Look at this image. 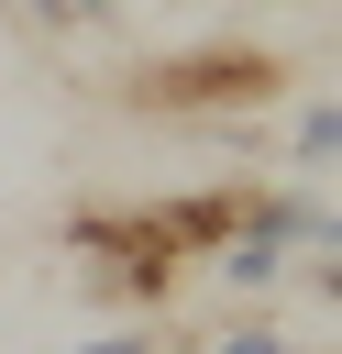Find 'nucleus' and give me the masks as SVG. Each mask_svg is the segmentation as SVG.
<instances>
[{
	"mask_svg": "<svg viewBox=\"0 0 342 354\" xmlns=\"http://www.w3.org/2000/svg\"><path fill=\"white\" fill-rule=\"evenodd\" d=\"M298 88V66L276 44H188V55H154L121 77V111L143 122H243V111H276Z\"/></svg>",
	"mask_w": 342,
	"mask_h": 354,
	"instance_id": "obj_1",
	"label": "nucleus"
},
{
	"mask_svg": "<svg viewBox=\"0 0 342 354\" xmlns=\"http://www.w3.org/2000/svg\"><path fill=\"white\" fill-rule=\"evenodd\" d=\"M66 243L88 254V299H132V310H154V299L188 277V254L165 243L154 210H77Z\"/></svg>",
	"mask_w": 342,
	"mask_h": 354,
	"instance_id": "obj_2",
	"label": "nucleus"
},
{
	"mask_svg": "<svg viewBox=\"0 0 342 354\" xmlns=\"http://www.w3.org/2000/svg\"><path fill=\"white\" fill-rule=\"evenodd\" d=\"M154 221H165V243H177L188 266H210V254L243 232V188H177V199H154Z\"/></svg>",
	"mask_w": 342,
	"mask_h": 354,
	"instance_id": "obj_3",
	"label": "nucleus"
},
{
	"mask_svg": "<svg viewBox=\"0 0 342 354\" xmlns=\"http://www.w3.org/2000/svg\"><path fill=\"white\" fill-rule=\"evenodd\" d=\"M287 277H298V254H287L276 232H254V221L210 254V288H221V299H265V288H287Z\"/></svg>",
	"mask_w": 342,
	"mask_h": 354,
	"instance_id": "obj_4",
	"label": "nucleus"
},
{
	"mask_svg": "<svg viewBox=\"0 0 342 354\" xmlns=\"http://www.w3.org/2000/svg\"><path fill=\"white\" fill-rule=\"evenodd\" d=\"M33 33H66V44H99V33H121L132 22V0H11Z\"/></svg>",
	"mask_w": 342,
	"mask_h": 354,
	"instance_id": "obj_5",
	"label": "nucleus"
},
{
	"mask_svg": "<svg viewBox=\"0 0 342 354\" xmlns=\"http://www.w3.org/2000/svg\"><path fill=\"white\" fill-rule=\"evenodd\" d=\"M287 155H298L309 177H331V155H342V111H331V88H309V100H298V133H287Z\"/></svg>",
	"mask_w": 342,
	"mask_h": 354,
	"instance_id": "obj_6",
	"label": "nucleus"
},
{
	"mask_svg": "<svg viewBox=\"0 0 342 354\" xmlns=\"http://www.w3.org/2000/svg\"><path fill=\"white\" fill-rule=\"evenodd\" d=\"M210 354H298V343H287V332H276V321H243V332H221V343H210Z\"/></svg>",
	"mask_w": 342,
	"mask_h": 354,
	"instance_id": "obj_7",
	"label": "nucleus"
},
{
	"mask_svg": "<svg viewBox=\"0 0 342 354\" xmlns=\"http://www.w3.org/2000/svg\"><path fill=\"white\" fill-rule=\"evenodd\" d=\"M77 354H154V332H132V321H121V332H88Z\"/></svg>",
	"mask_w": 342,
	"mask_h": 354,
	"instance_id": "obj_8",
	"label": "nucleus"
}]
</instances>
